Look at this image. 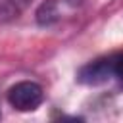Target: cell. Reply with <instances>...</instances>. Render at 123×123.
I'll list each match as a JSON object with an SVG mask.
<instances>
[{
    "label": "cell",
    "instance_id": "obj_4",
    "mask_svg": "<svg viewBox=\"0 0 123 123\" xmlns=\"http://www.w3.org/2000/svg\"><path fill=\"white\" fill-rule=\"evenodd\" d=\"M113 77L123 86V52L121 54H113Z\"/></svg>",
    "mask_w": 123,
    "mask_h": 123
},
{
    "label": "cell",
    "instance_id": "obj_3",
    "mask_svg": "<svg viewBox=\"0 0 123 123\" xmlns=\"http://www.w3.org/2000/svg\"><path fill=\"white\" fill-rule=\"evenodd\" d=\"M111 77H113V54L88 62L77 71V81L83 85H88V86L104 85Z\"/></svg>",
    "mask_w": 123,
    "mask_h": 123
},
{
    "label": "cell",
    "instance_id": "obj_2",
    "mask_svg": "<svg viewBox=\"0 0 123 123\" xmlns=\"http://www.w3.org/2000/svg\"><path fill=\"white\" fill-rule=\"evenodd\" d=\"M8 102L19 111H33L44 102V90L33 81H21L8 90Z\"/></svg>",
    "mask_w": 123,
    "mask_h": 123
},
{
    "label": "cell",
    "instance_id": "obj_1",
    "mask_svg": "<svg viewBox=\"0 0 123 123\" xmlns=\"http://www.w3.org/2000/svg\"><path fill=\"white\" fill-rule=\"evenodd\" d=\"M81 0H44L37 8V23L40 27H52L77 13Z\"/></svg>",
    "mask_w": 123,
    "mask_h": 123
}]
</instances>
